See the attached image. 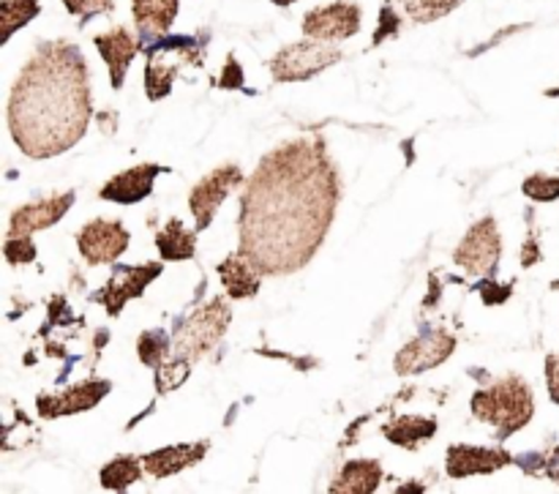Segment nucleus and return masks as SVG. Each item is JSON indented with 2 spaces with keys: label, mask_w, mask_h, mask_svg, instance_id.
Wrapping results in <instances>:
<instances>
[{
  "label": "nucleus",
  "mask_w": 559,
  "mask_h": 494,
  "mask_svg": "<svg viewBox=\"0 0 559 494\" xmlns=\"http://www.w3.org/2000/svg\"><path fill=\"white\" fill-rule=\"evenodd\" d=\"M338 205V173L322 140H293L267 153L240 197V255L262 277L309 266Z\"/></svg>",
  "instance_id": "nucleus-1"
},
{
  "label": "nucleus",
  "mask_w": 559,
  "mask_h": 494,
  "mask_svg": "<svg viewBox=\"0 0 559 494\" xmlns=\"http://www.w3.org/2000/svg\"><path fill=\"white\" fill-rule=\"evenodd\" d=\"M91 118V71L80 47L41 44L9 96V131L16 148L31 158L60 156L85 137Z\"/></svg>",
  "instance_id": "nucleus-2"
},
{
  "label": "nucleus",
  "mask_w": 559,
  "mask_h": 494,
  "mask_svg": "<svg viewBox=\"0 0 559 494\" xmlns=\"http://www.w3.org/2000/svg\"><path fill=\"white\" fill-rule=\"evenodd\" d=\"M469 408H473L475 419L495 426V437L502 443L533 421L535 399L522 377H506L491 388L475 391Z\"/></svg>",
  "instance_id": "nucleus-3"
},
{
  "label": "nucleus",
  "mask_w": 559,
  "mask_h": 494,
  "mask_svg": "<svg viewBox=\"0 0 559 494\" xmlns=\"http://www.w3.org/2000/svg\"><path fill=\"white\" fill-rule=\"evenodd\" d=\"M145 63V96L151 102H162L173 93V82L186 66L200 69L205 60V42L194 36H162L147 44Z\"/></svg>",
  "instance_id": "nucleus-4"
},
{
  "label": "nucleus",
  "mask_w": 559,
  "mask_h": 494,
  "mask_svg": "<svg viewBox=\"0 0 559 494\" xmlns=\"http://www.w3.org/2000/svg\"><path fill=\"white\" fill-rule=\"evenodd\" d=\"M233 309L224 298L207 301L197 311H191L175 331V355L189 361H200L202 355L211 353L227 333Z\"/></svg>",
  "instance_id": "nucleus-5"
},
{
  "label": "nucleus",
  "mask_w": 559,
  "mask_h": 494,
  "mask_svg": "<svg viewBox=\"0 0 559 494\" xmlns=\"http://www.w3.org/2000/svg\"><path fill=\"white\" fill-rule=\"evenodd\" d=\"M342 58V49L311 38V42H298L278 49L271 60V74L276 82H304L336 66Z\"/></svg>",
  "instance_id": "nucleus-6"
},
{
  "label": "nucleus",
  "mask_w": 559,
  "mask_h": 494,
  "mask_svg": "<svg viewBox=\"0 0 559 494\" xmlns=\"http://www.w3.org/2000/svg\"><path fill=\"white\" fill-rule=\"evenodd\" d=\"M502 257V238L500 230H497L495 216H486L480 222H475L469 227V233L464 235L462 244L453 251V262H456L462 271H467L469 277L489 279L495 277L497 262Z\"/></svg>",
  "instance_id": "nucleus-7"
},
{
  "label": "nucleus",
  "mask_w": 559,
  "mask_h": 494,
  "mask_svg": "<svg viewBox=\"0 0 559 494\" xmlns=\"http://www.w3.org/2000/svg\"><path fill=\"white\" fill-rule=\"evenodd\" d=\"M162 262H145V266H118L98 293H93V304H102L109 317H118L129 301H136L147 290V284L162 277Z\"/></svg>",
  "instance_id": "nucleus-8"
},
{
  "label": "nucleus",
  "mask_w": 559,
  "mask_h": 494,
  "mask_svg": "<svg viewBox=\"0 0 559 494\" xmlns=\"http://www.w3.org/2000/svg\"><path fill=\"white\" fill-rule=\"evenodd\" d=\"M240 184H243V169H240L238 164H224V167H216L213 173H207L205 178L191 189L189 208L191 216H194L197 233L211 227L218 205H222L229 197V191L238 189Z\"/></svg>",
  "instance_id": "nucleus-9"
},
{
  "label": "nucleus",
  "mask_w": 559,
  "mask_h": 494,
  "mask_svg": "<svg viewBox=\"0 0 559 494\" xmlns=\"http://www.w3.org/2000/svg\"><path fill=\"white\" fill-rule=\"evenodd\" d=\"M453 350H456V337L453 333L442 331V328H429V331H424L418 339H413V342H407L399 350L393 366H396V375L402 377L420 375V372H429L435 366L445 364L453 355Z\"/></svg>",
  "instance_id": "nucleus-10"
},
{
  "label": "nucleus",
  "mask_w": 559,
  "mask_h": 494,
  "mask_svg": "<svg viewBox=\"0 0 559 494\" xmlns=\"http://www.w3.org/2000/svg\"><path fill=\"white\" fill-rule=\"evenodd\" d=\"M131 244L129 230L115 219H93L76 233V246L87 266H109Z\"/></svg>",
  "instance_id": "nucleus-11"
},
{
  "label": "nucleus",
  "mask_w": 559,
  "mask_h": 494,
  "mask_svg": "<svg viewBox=\"0 0 559 494\" xmlns=\"http://www.w3.org/2000/svg\"><path fill=\"white\" fill-rule=\"evenodd\" d=\"M360 31V9L347 0L311 9L304 16V33L317 42H344Z\"/></svg>",
  "instance_id": "nucleus-12"
},
{
  "label": "nucleus",
  "mask_w": 559,
  "mask_h": 494,
  "mask_svg": "<svg viewBox=\"0 0 559 494\" xmlns=\"http://www.w3.org/2000/svg\"><path fill=\"white\" fill-rule=\"evenodd\" d=\"M112 391V383L109 380H85L76 383V386L66 388L60 393H41L36 399V410L41 419H63V415H76L87 413V410L96 408L107 393Z\"/></svg>",
  "instance_id": "nucleus-13"
},
{
  "label": "nucleus",
  "mask_w": 559,
  "mask_h": 494,
  "mask_svg": "<svg viewBox=\"0 0 559 494\" xmlns=\"http://www.w3.org/2000/svg\"><path fill=\"white\" fill-rule=\"evenodd\" d=\"M74 200H76L74 191H66V195H52V197H44V200L20 205L14 213H11L9 235L11 238H22V235H31L36 233V230L52 227V224H58L60 219L69 213V208L74 205Z\"/></svg>",
  "instance_id": "nucleus-14"
},
{
  "label": "nucleus",
  "mask_w": 559,
  "mask_h": 494,
  "mask_svg": "<svg viewBox=\"0 0 559 494\" xmlns=\"http://www.w3.org/2000/svg\"><path fill=\"white\" fill-rule=\"evenodd\" d=\"M516 459L506 448H480V446H451L445 457V470L451 479H473V475H489L508 468Z\"/></svg>",
  "instance_id": "nucleus-15"
},
{
  "label": "nucleus",
  "mask_w": 559,
  "mask_h": 494,
  "mask_svg": "<svg viewBox=\"0 0 559 494\" xmlns=\"http://www.w3.org/2000/svg\"><path fill=\"white\" fill-rule=\"evenodd\" d=\"M162 173V164H136V167L126 169V173L107 180V184L102 186V191H98V197L109 202H118V205H136V202H142L151 195L153 184H156V178Z\"/></svg>",
  "instance_id": "nucleus-16"
},
{
  "label": "nucleus",
  "mask_w": 559,
  "mask_h": 494,
  "mask_svg": "<svg viewBox=\"0 0 559 494\" xmlns=\"http://www.w3.org/2000/svg\"><path fill=\"white\" fill-rule=\"evenodd\" d=\"M96 49L104 58V63H107L112 87L115 91H120L126 82V71H129L131 60H134L136 52L142 49V42L136 36H131L126 27H115V31L109 33H98Z\"/></svg>",
  "instance_id": "nucleus-17"
},
{
  "label": "nucleus",
  "mask_w": 559,
  "mask_h": 494,
  "mask_svg": "<svg viewBox=\"0 0 559 494\" xmlns=\"http://www.w3.org/2000/svg\"><path fill=\"white\" fill-rule=\"evenodd\" d=\"M211 448V443H180V446H167L158 448V451H151L142 457V468H145L147 475L153 479H169V475L183 473L191 464L202 462Z\"/></svg>",
  "instance_id": "nucleus-18"
},
{
  "label": "nucleus",
  "mask_w": 559,
  "mask_h": 494,
  "mask_svg": "<svg viewBox=\"0 0 559 494\" xmlns=\"http://www.w3.org/2000/svg\"><path fill=\"white\" fill-rule=\"evenodd\" d=\"M216 271L224 284V293H227L233 301H249L262 290V273L257 271V268L240 255V251L218 262Z\"/></svg>",
  "instance_id": "nucleus-19"
},
{
  "label": "nucleus",
  "mask_w": 559,
  "mask_h": 494,
  "mask_svg": "<svg viewBox=\"0 0 559 494\" xmlns=\"http://www.w3.org/2000/svg\"><path fill=\"white\" fill-rule=\"evenodd\" d=\"M131 9H134V25L142 42H156L173 27L180 0H131Z\"/></svg>",
  "instance_id": "nucleus-20"
},
{
  "label": "nucleus",
  "mask_w": 559,
  "mask_h": 494,
  "mask_svg": "<svg viewBox=\"0 0 559 494\" xmlns=\"http://www.w3.org/2000/svg\"><path fill=\"white\" fill-rule=\"evenodd\" d=\"M440 424L437 419H424V415H399L391 424L382 426V435H385L388 443L399 448H407V451H415L424 443H429L431 437L437 435Z\"/></svg>",
  "instance_id": "nucleus-21"
},
{
  "label": "nucleus",
  "mask_w": 559,
  "mask_h": 494,
  "mask_svg": "<svg viewBox=\"0 0 559 494\" xmlns=\"http://www.w3.org/2000/svg\"><path fill=\"white\" fill-rule=\"evenodd\" d=\"M382 484V464L377 459H353L331 484L333 494H371Z\"/></svg>",
  "instance_id": "nucleus-22"
},
{
  "label": "nucleus",
  "mask_w": 559,
  "mask_h": 494,
  "mask_svg": "<svg viewBox=\"0 0 559 494\" xmlns=\"http://www.w3.org/2000/svg\"><path fill=\"white\" fill-rule=\"evenodd\" d=\"M156 249L167 262L191 260L197 255V230H189L180 219H169L156 233Z\"/></svg>",
  "instance_id": "nucleus-23"
},
{
  "label": "nucleus",
  "mask_w": 559,
  "mask_h": 494,
  "mask_svg": "<svg viewBox=\"0 0 559 494\" xmlns=\"http://www.w3.org/2000/svg\"><path fill=\"white\" fill-rule=\"evenodd\" d=\"M142 459L136 457H118L112 459L109 464L102 468V486L104 490H112V492H123L129 490L134 481L142 479Z\"/></svg>",
  "instance_id": "nucleus-24"
},
{
  "label": "nucleus",
  "mask_w": 559,
  "mask_h": 494,
  "mask_svg": "<svg viewBox=\"0 0 559 494\" xmlns=\"http://www.w3.org/2000/svg\"><path fill=\"white\" fill-rule=\"evenodd\" d=\"M38 11H41L38 0H3L0 3V16H3V38L0 42H9L20 27L36 20Z\"/></svg>",
  "instance_id": "nucleus-25"
},
{
  "label": "nucleus",
  "mask_w": 559,
  "mask_h": 494,
  "mask_svg": "<svg viewBox=\"0 0 559 494\" xmlns=\"http://www.w3.org/2000/svg\"><path fill=\"white\" fill-rule=\"evenodd\" d=\"M169 353H173V342H169L167 331H162V328L140 333V339H136V355H140L142 364L151 366V369L162 366L164 361L169 358Z\"/></svg>",
  "instance_id": "nucleus-26"
},
{
  "label": "nucleus",
  "mask_w": 559,
  "mask_h": 494,
  "mask_svg": "<svg viewBox=\"0 0 559 494\" xmlns=\"http://www.w3.org/2000/svg\"><path fill=\"white\" fill-rule=\"evenodd\" d=\"M191 361L189 358H180V355H175L173 361H164L162 366H156V388L158 393H169V391H178L180 386H183L186 380H189L191 375Z\"/></svg>",
  "instance_id": "nucleus-27"
},
{
  "label": "nucleus",
  "mask_w": 559,
  "mask_h": 494,
  "mask_svg": "<svg viewBox=\"0 0 559 494\" xmlns=\"http://www.w3.org/2000/svg\"><path fill=\"white\" fill-rule=\"evenodd\" d=\"M464 0H404L407 5V14L415 22H435L448 16L451 11H456Z\"/></svg>",
  "instance_id": "nucleus-28"
},
{
  "label": "nucleus",
  "mask_w": 559,
  "mask_h": 494,
  "mask_svg": "<svg viewBox=\"0 0 559 494\" xmlns=\"http://www.w3.org/2000/svg\"><path fill=\"white\" fill-rule=\"evenodd\" d=\"M522 191L535 202H555L559 200V178H555V175L535 173L524 180Z\"/></svg>",
  "instance_id": "nucleus-29"
},
{
  "label": "nucleus",
  "mask_w": 559,
  "mask_h": 494,
  "mask_svg": "<svg viewBox=\"0 0 559 494\" xmlns=\"http://www.w3.org/2000/svg\"><path fill=\"white\" fill-rule=\"evenodd\" d=\"M3 255L9 266H27V262L36 260V244L31 240V235H22V238H5Z\"/></svg>",
  "instance_id": "nucleus-30"
},
{
  "label": "nucleus",
  "mask_w": 559,
  "mask_h": 494,
  "mask_svg": "<svg viewBox=\"0 0 559 494\" xmlns=\"http://www.w3.org/2000/svg\"><path fill=\"white\" fill-rule=\"evenodd\" d=\"M66 11L80 20H93L98 14H107V11L115 9L112 0H63Z\"/></svg>",
  "instance_id": "nucleus-31"
},
{
  "label": "nucleus",
  "mask_w": 559,
  "mask_h": 494,
  "mask_svg": "<svg viewBox=\"0 0 559 494\" xmlns=\"http://www.w3.org/2000/svg\"><path fill=\"white\" fill-rule=\"evenodd\" d=\"M478 290H480V298H484L489 306L506 304V301L511 298V293H513L511 284H506V287H502V284L495 282V279H491V277L489 279H480Z\"/></svg>",
  "instance_id": "nucleus-32"
},
{
  "label": "nucleus",
  "mask_w": 559,
  "mask_h": 494,
  "mask_svg": "<svg viewBox=\"0 0 559 494\" xmlns=\"http://www.w3.org/2000/svg\"><path fill=\"white\" fill-rule=\"evenodd\" d=\"M218 87H243V71L235 63V58L227 60V69L222 71V77H216Z\"/></svg>",
  "instance_id": "nucleus-33"
},
{
  "label": "nucleus",
  "mask_w": 559,
  "mask_h": 494,
  "mask_svg": "<svg viewBox=\"0 0 559 494\" xmlns=\"http://www.w3.org/2000/svg\"><path fill=\"white\" fill-rule=\"evenodd\" d=\"M546 383H549L551 402L559 404V355H549L546 358Z\"/></svg>",
  "instance_id": "nucleus-34"
},
{
  "label": "nucleus",
  "mask_w": 559,
  "mask_h": 494,
  "mask_svg": "<svg viewBox=\"0 0 559 494\" xmlns=\"http://www.w3.org/2000/svg\"><path fill=\"white\" fill-rule=\"evenodd\" d=\"M396 31H399L396 14H393L391 9H382V25H380V31L374 33V44L385 42L388 36H396Z\"/></svg>",
  "instance_id": "nucleus-35"
},
{
  "label": "nucleus",
  "mask_w": 559,
  "mask_h": 494,
  "mask_svg": "<svg viewBox=\"0 0 559 494\" xmlns=\"http://www.w3.org/2000/svg\"><path fill=\"white\" fill-rule=\"evenodd\" d=\"M538 260H540L538 240L530 238L527 244H524V249H522V266H524V268H530V266H535V262H538Z\"/></svg>",
  "instance_id": "nucleus-36"
},
{
  "label": "nucleus",
  "mask_w": 559,
  "mask_h": 494,
  "mask_svg": "<svg viewBox=\"0 0 559 494\" xmlns=\"http://www.w3.org/2000/svg\"><path fill=\"white\" fill-rule=\"evenodd\" d=\"M540 470H544L549 479H555L559 484V451H555L551 457H546V459L540 457Z\"/></svg>",
  "instance_id": "nucleus-37"
},
{
  "label": "nucleus",
  "mask_w": 559,
  "mask_h": 494,
  "mask_svg": "<svg viewBox=\"0 0 559 494\" xmlns=\"http://www.w3.org/2000/svg\"><path fill=\"white\" fill-rule=\"evenodd\" d=\"M426 486L424 484H407V486H402V492H424Z\"/></svg>",
  "instance_id": "nucleus-38"
},
{
  "label": "nucleus",
  "mask_w": 559,
  "mask_h": 494,
  "mask_svg": "<svg viewBox=\"0 0 559 494\" xmlns=\"http://www.w3.org/2000/svg\"><path fill=\"white\" fill-rule=\"evenodd\" d=\"M271 3H276V5H293L295 0H271Z\"/></svg>",
  "instance_id": "nucleus-39"
}]
</instances>
